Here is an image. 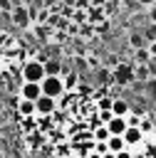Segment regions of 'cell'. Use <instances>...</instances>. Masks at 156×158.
I'll use <instances>...</instances> for the list:
<instances>
[{
    "label": "cell",
    "instance_id": "obj_1",
    "mask_svg": "<svg viewBox=\"0 0 156 158\" xmlns=\"http://www.w3.org/2000/svg\"><path fill=\"white\" fill-rule=\"evenodd\" d=\"M45 77H47V74H45V64H42L40 59H32V62H27V64L22 67V79L30 81V84H40Z\"/></svg>",
    "mask_w": 156,
    "mask_h": 158
},
{
    "label": "cell",
    "instance_id": "obj_2",
    "mask_svg": "<svg viewBox=\"0 0 156 158\" xmlns=\"http://www.w3.org/2000/svg\"><path fill=\"white\" fill-rule=\"evenodd\" d=\"M40 89H42V96H50V99L64 96V84H62V77H45V79L40 81Z\"/></svg>",
    "mask_w": 156,
    "mask_h": 158
},
{
    "label": "cell",
    "instance_id": "obj_3",
    "mask_svg": "<svg viewBox=\"0 0 156 158\" xmlns=\"http://www.w3.org/2000/svg\"><path fill=\"white\" fill-rule=\"evenodd\" d=\"M111 79L119 84V86H126V84H131V81H136V77H134V67L131 64H119V67H114V72H111Z\"/></svg>",
    "mask_w": 156,
    "mask_h": 158
},
{
    "label": "cell",
    "instance_id": "obj_4",
    "mask_svg": "<svg viewBox=\"0 0 156 158\" xmlns=\"http://www.w3.org/2000/svg\"><path fill=\"white\" fill-rule=\"evenodd\" d=\"M10 20H12V25H17V27H27V25L32 22L27 7H22V5H15V10L10 12Z\"/></svg>",
    "mask_w": 156,
    "mask_h": 158
},
{
    "label": "cell",
    "instance_id": "obj_5",
    "mask_svg": "<svg viewBox=\"0 0 156 158\" xmlns=\"http://www.w3.org/2000/svg\"><path fill=\"white\" fill-rule=\"evenodd\" d=\"M57 109V99H50V96H40L37 101H35V111L40 114V116H47V114H52Z\"/></svg>",
    "mask_w": 156,
    "mask_h": 158
},
{
    "label": "cell",
    "instance_id": "obj_6",
    "mask_svg": "<svg viewBox=\"0 0 156 158\" xmlns=\"http://www.w3.org/2000/svg\"><path fill=\"white\" fill-rule=\"evenodd\" d=\"M126 128H129V126H126V116H111L109 123H106V131H109L111 136H124Z\"/></svg>",
    "mask_w": 156,
    "mask_h": 158
},
{
    "label": "cell",
    "instance_id": "obj_7",
    "mask_svg": "<svg viewBox=\"0 0 156 158\" xmlns=\"http://www.w3.org/2000/svg\"><path fill=\"white\" fill-rule=\"evenodd\" d=\"M40 96H42V89H40V84H30V81H25V84H22V89H20V99L37 101Z\"/></svg>",
    "mask_w": 156,
    "mask_h": 158
},
{
    "label": "cell",
    "instance_id": "obj_8",
    "mask_svg": "<svg viewBox=\"0 0 156 158\" xmlns=\"http://www.w3.org/2000/svg\"><path fill=\"white\" fill-rule=\"evenodd\" d=\"M124 143H126V148L129 146H136V143H141V138H144V131L141 128H134V126H129L126 131H124Z\"/></svg>",
    "mask_w": 156,
    "mask_h": 158
},
{
    "label": "cell",
    "instance_id": "obj_9",
    "mask_svg": "<svg viewBox=\"0 0 156 158\" xmlns=\"http://www.w3.org/2000/svg\"><path fill=\"white\" fill-rule=\"evenodd\" d=\"M45 74L47 77H62V62L59 59H45Z\"/></svg>",
    "mask_w": 156,
    "mask_h": 158
},
{
    "label": "cell",
    "instance_id": "obj_10",
    "mask_svg": "<svg viewBox=\"0 0 156 158\" xmlns=\"http://www.w3.org/2000/svg\"><path fill=\"white\" fill-rule=\"evenodd\" d=\"M106 151L109 153H121V151H126V143H124V138L121 136H109V141H106Z\"/></svg>",
    "mask_w": 156,
    "mask_h": 158
},
{
    "label": "cell",
    "instance_id": "obj_11",
    "mask_svg": "<svg viewBox=\"0 0 156 158\" xmlns=\"http://www.w3.org/2000/svg\"><path fill=\"white\" fill-rule=\"evenodd\" d=\"M111 114H114V116H126V114H129V101L121 99V96H116V99L111 101Z\"/></svg>",
    "mask_w": 156,
    "mask_h": 158
},
{
    "label": "cell",
    "instance_id": "obj_12",
    "mask_svg": "<svg viewBox=\"0 0 156 158\" xmlns=\"http://www.w3.org/2000/svg\"><path fill=\"white\" fill-rule=\"evenodd\" d=\"M17 111H20L22 116H32V114H37V111H35V101H27V99H20Z\"/></svg>",
    "mask_w": 156,
    "mask_h": 158
},
{
    "label": "cell",
    "instance_id": "obj_13",
    "mask_svg": "<svg viewBox=\"0 0 156 158\" xmlns=\"http://www.w3.org/2000/svg\"><path fill=\"white\" fill-rule=\"evenodd\" d=\"M109 136H111V133L106 131V126H102V128H97V131H94V138H97V143H106V141H109Z\"/></svg>",
    "mask_w": 156,
    "mask_h": 158
},
{
    "label": "cell",
    "instance_id": "obj_14",
    "mask_svg": "<svg viewBox=\"0 0 156 158\" xmlns=\"http://www.w3.org/2000/svg\"><path fill=\"white\" fill-rule=\"evenodd\" d=\"M144 91H146V96H149V99H154V101H156V77H151V79L146 81V89H144Z\"/></svg>",
    "mask_w": 156,
    "mask_h": 158
},
{
    "label": "cell",
    "instance_id": "obj_15",
    "mask_svg": "<svg viewBox=\"0 0 156 158\" xmlns=\"http://www.w3.org/2000/svg\"><path fill=\"white\" fill-rule=\"evenodd\" d=\"M136 62H139V67H141V64H149V62H151V57H149V52H146V47H141V49H136Z\"/></svg>",
    "mask_w": 156,
    "mask_h": 158
},
{
    "label": "cell",
    "instance_id": "obj_16",
    "mask_svg": "<svg viewBox=\"0 0 156 158\" xmlns=\"http://www.w3.org/2000/svg\"><path fill=\"white\" fill-rule=\"evenodd\" d=\"M144 42H146V40H144V35H131V40H129V44H131L134 49H141V47H144Z\"/></svg>",
    "mask_w": 156,
    "mask_h": 158
},
{
    "label": "cell",
    "instance_id": "obj_17",
    "mask_svg": "<svg viewBox=\"0 0 156 158\" xmlns=\"http://www.w3.org/2000/svg\"><path fill=\"white\" fill-rule=\"evenodd\" d=\"M62 84H64V91L72 89V86L77 84V74H64V77H62Z\"/></svg>",
    "mask_w": 156,
    "mask_h": 158
},
{
    "label": "cell",
    "instance_id": "obj_18",
    "mask_svg": "<svg viewBox=\"0 0 156 158\" xmlns=\"http://www.w3.org/2000/svg\"><path fill=\"white\" fill-rule=\"evenodd\" d=\"M12 10H15V0H0V12L10 15Z\"/></svg>",
    "mask_w": 156,
    "mask_h": 158
},
{
    "label": "cell",
    "instance_id": "obj_19",
    "mask_svg": "<svg viewBox=\"0 0 156 158\" xmlns=\"http://www.w3.org/2000/svg\"><path fill=\"white\" fill-rule=\"evenodd\" d=\"M144 40H146V42H156V25H149V27L144 30Z\"/></svg>",
    "mask_w": 156,
    "mask_h": 158
},
{
    "label": "cell",
    "instance_id": "obj_20",
    "mask_svg": "<svg viewBox=\"0 0 156 158\" xmlns=\"http://www.w3.org/2000/svg\"><path fill=\"white\" fill-rule=\"evenodd\" d=\"M111 101H114V99H102V101H99V109H102V111H111Z\"/></svg>",
    "mask_w": 156,
    "mask_h": 158
},
{
    "label": "cell",
    "instance_id": "obj_21",
    "mask_svg": "<svg viewBox=\"0 0 156 158\" xmlns=\"http://www.w3.org/2000/svg\"><path fill=\"white\" fill-rule=\"evenodd\" d=\"M74 7H77V10H79V7H82V10H84V7H92V0H74Z\"/></svg>",
    "mask_w": 156,
    "mask_h": 158
},
{
    "label": "cell",
    "instance_id": "obj_22",
    "mask_svg": "<svg viewBox=\"0 0 156 158\" xmlns=\"http://www.w3.org/2000/svg\"><path fill=\"white\" fill-rule=\"evenodd\" d=\"M146 52H149V57H151V59H156V42H149Z\"/></svg>",
    "mask_w": 156,
    "mask_h": 158
},
{
    "label": "cell",
    "instance_id": "obj_23",
    "mask_svg": "<svg viewBox=\"0 0 156 158\" xmlns=\"http://www.w3.org/2000/svg\"><path fill=\"white\" fill-rule=\"evenodd\" d=\"M149 22L151 25H156V2L151 5V10H149Z\"/></svg>",
    "mask_w": 156,
    "mask_h": 158
},
{
    "label": "cell",
    "instance_id": "obj_24",
    "mask_svg": "<svg viewBox=\"0 0 156 158\" xmlns=\"http://www.w3.org/2000/svg\"><path fill=\"white\" fill-rule=\"evenodd\" d=\"M99 116H102V121H104V126H106V123H109V118H111L114 114H111V111H102Z\"/></svg>",
    "mask_w": 156,
    "mask_h": 158
},
{
    "label": "cell",
    "instance_id": "obj_25",
    "mask_svg": "<svg viewBox=\"0 0 156 158\" xmlns=\"http://www.w3.org/2000/svg\"><path fill=\"white\" fill-rule=\"evenodd\" d=\"M116 158H134V156H131V151L126 148V151H121V153H116Z\"/></svg>",
    "mask_w": 156,
    "mask_h": 158
},
{
    "label": "cell",
    "instance_id": "obj_26",
    "mask_svg": "<svg viewBox=\"0 0 156 158\" xmlns=\"http://www.w3.org/2000/svg\"><path fill=\"white\" fill-rule=\"evenodd\" d=\"M102 158H116V156H114V153H109V151H106V153H104V156H102Z\"/></svg>",
    "mask_w": 156,
    "mask_h": 158
}]
</instances>
